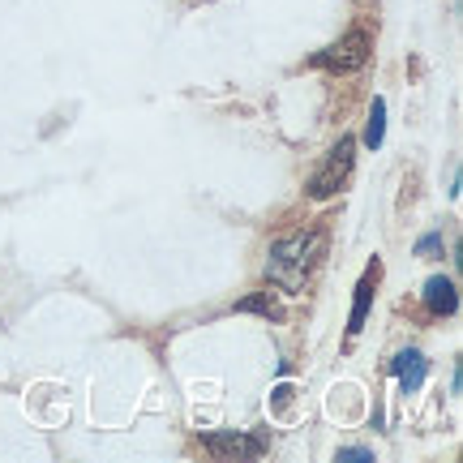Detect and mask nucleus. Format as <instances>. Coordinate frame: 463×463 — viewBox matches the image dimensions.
I'll use <instances>...</instances> for the list:
<instances>
[{
    "label": "nucleus",
    "instance_id": "3",
    "mask_svg": "<svg viewBox=\"0 0 463 463\" xmlns=\"http://www.w3.org/2000/svg\"><path fill=\"white\" fill-rule=\"evenodd\" d=\"M352 167H356V142L352 137H339V146L326 155V164L317 167L314 176H309V184H305V194L314 202H326L335 198L339 189L347 184V176H352Z\"/></svg>",
    "mask_w": 463,
    "mask_h": 463
},
{
    "label": "nucleus",
    "instance_id": "9",
    "mask_svg": "<svg viewBox=\"0 0 463 463\" xmlns=\"http://www.w3.org/2000/svg\"><path fill=\"white\" fill-rule=\"evenodd\" d=\"M236 309H241V314H258V317H279V305L270 300V292H253V297H245Z\"/></svg>",
    "mask_w": 463,
    "mask_h": 463
},
{
    "label": "nucleus",
    "instance_id": "7",
    "mask_svg": "<svg viewBox=\"0 0 463 463\" xmlns=\"http://www.w3.org/2000/svg\"><path fill=\"white\" fill-rule=\"evenodd\" d=\"M373 292H378V266H373V270H364V279L356 283V297H352V314H347V335H361V331H364V317H369Z\"/></svg>",
    "mask_w": 463,
    "mask_h": 463
},
{
    "label": "nucleus",
    "instance_id": "11",
    "mask_svg": "<svg viewBox=\"0 0 463 463\" xmlns=\"http://www.w3.org/2000/svg\"><path fill=\"white\" fill-rule=\"evenodd\" d=\"M339 459H373V450H364V447H347V450H339Z\"/></svg>",
    "mask_w": 463,
    "mask_h": 463
},
{
    "label": "nucleus",
    "instance_id": "4",
    "mask_svg": "<svg viewBox=\"0 0 463 463\" xmlns=\"http://www.w3.org/2000/svg\"><path fill=\"white\" fill-rule=\"evenodd\" d=\"M202 450L206 455H215V459H253V455H262V442L258 438H245V433H202L198 438Z\"/></svg>",
    "mask_w": 463,
    "mask_h": 463
},
{
    "label": "nucleus",
    "instance_id": "5",
    "mask_svg": "<svg viewBox=\"0 0 463 463\" xmlns=\"http://www.w3.org/2000/svg\"><path fill=\"white\" fill-rule=\"evenodd\" d=\"M391 373L399 378V391H403V395H416L425 373H430V361H425L416 347H408V352H399L395 361H391Z\"/></svg>",
    "mask_w": 463,
    "mask_h": 463
},
{
    "label": "nucleus",
    "instance_id": "2",
    "mask_svg": "<svg viewBox=\"0 0 463 463\" xmlns=\"http://www.w3.org/2000/svg\"><path fill=\"white\" fill-rule=\"evenodd\" d=\"M369 56H373V34L356 26V31H347L344 39H335L331 48L314 52V69H326V73H356V69L369 65Z\"/></svg>",
    "mask_w": 463,
    "mask_h": 463
},
{
    "label": "nucleus",
    "instance_id": "12",
    "mask_svg": "<svg viewBox=\"0 0 463 463\" xmlns=\"http://www.w3.org/2000/svg\"><path fill=\"white\" fill-rule=\"evenodd\" d=\"M288 399H292V386H279V391H275V403H279V408H283Z\"/></svg>",
    "mask_w": 463,
    "mask_h": 463
},
{
    "label": "nucleus",
    "instance_id": "6",
    "mask_svg": "<svg viewBox=\"0 0 463 463\" xmlns=\"http://www.w3.org/2000/svg\"><path fill=\"white\" fill-rule=\"evenodd\" d=\"M420 300H425V309L438 314V317H450L455 309H459V292H455V283H450L447 275H433V279L425 283Z\"/></svg>",
    "mask_w": 463,
    "mask_h": 463
},
{
    "label": "nucleus",
    "instance_id": "8",
    "mask_svg": "<svg viewBox=\"0 0 463 463\" xmlns=\"http://www.w3.org/2000/svg\"><path fill=\"white\" fill-rule=\"evenodd\" d=\"M382 137H386V99H373L369 108V125H364V146H382Z\"/></svg>",
    "mask_w": 463,
    "mask_h": 463
},
{
    "label": "nucleus",
    "instance_id": "1",
    "mask_svg": "<svg viewBox=\"0 0 463 463\" xmlns=\"http://www.w3.org/2000/svg\"><path fill=\"white\" fill-rule=\"evenodd\" d=\"M326 245H331V232L326 228H305V232H292V236L275 241L270 258H266V279L275 283L279 292H288V297H300L309 275L326 258Z\"/></svg>",
    "mask_w": 463,
    "mask_h": 463
},
{
    "label": "nucleus",
    "instance_id": "10",
    "mask_svg": "<svg viewBox=\"0 0 463 463\" xmlns=\"http://www.w3.org/2000/svg\"><path fill=\"white\" fill-rule=\"evenodd\" d=\"M442 236H438V232H430V236H420V241H416V253H420V258H438V253H442Z\"/></svg>",
    "mask_w": 463,
    "mask_h": 463
}]
</instances>
